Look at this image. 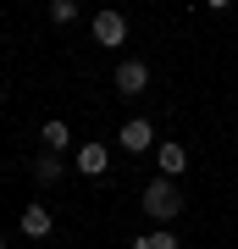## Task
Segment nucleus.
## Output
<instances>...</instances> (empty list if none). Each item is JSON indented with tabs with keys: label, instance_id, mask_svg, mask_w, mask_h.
<instances>
[{
	"label": "nucleus",
	"instance_id": "8",
	"mask_svg": "<svg viewBox=\"0 0 238 249\" xmlns=\"http://www.w3.org/2000/svg\"><path fill=\"white\" fill-rule=\"evenodd\" d=\"M28 172H34V183L39 188H55V183H61V155H55V150H44V155H34V166H28Z\"/></svg>",
	"mask_w": 238,
	"mask_h": 249
},
{
	"label": "nucleus",
	"instance_id": "10",
	"mask_svg": "<svg viewBox=\"0 0 238 249\" xmlns=\"http://www.w3.org/2000/svg\"><path fill=\"white\" fill-rule=\"evenodd\" d=\"M78 11H83L78 0H50V22H55V28H67V22H78Z\"/></svg>",
	"mask_w": 238,
	"mask_h": 249
},
{
	"label": "nucleus",
	"instance_id": "12",
	"mask_svg": "<svg viewBox=\"0 0 238 249\" xmlns=\"http://www.w3.org/2000/svg\"><path fill=\"white\" fill-rule=\"evenodd\" d=\"M205 6H211V11H227V6H233V0H205Z\"/></svg>",
	"mask_w": 238,
	"mask_h": 249
},
{
	"label": "nucleus",
	"instance_id": "11",
	"mask_svg": "<svg viewBox=\"0 0 238 249\" xmlns=\"http://www.w3.org/2000/svg\"><path fill=\"white\" fill-rule=\"evenodd\" d=\"M133 249H177V238H172L166 227H155V232H144V238L133 244Z\"/></svg>",
	"mask_w": 238,
	"mask_h": 249
},
{
	"label": "nucleus",
	"instance_id": "1",
	"mask_svg": "<svg viewBox=\"0 0 238 249\" xmlns=\"http://www.w3.org/2000/svg\"><path fill=\"white\" fill-rule=\"evenodd\" d=\"M144 216H155V222H177L183 216V188H177V178H150L144 183Z\"/></svg>",
	"mask_w": 238,
	"mask_h": 249
},
{
	"label": "nucleus",
	"instance_id": "4",
	"mask_svg": "<svg viewBox=\"0 0 238 249\" xmlns=\"http://www.w3.org/2000/svg\"><path fill=\"white\" fill-rule=\"evenodd\" d=\"M150 139H155L150 116H128V122H122V133H116V144H122L128 155H144V150H150Z\"/></svg>",
	"mask_w": 238,
	"mask_h": 249
},
{
	"label": "nucleus",
	"instance_id": "2",
	"mask_svg": "<svg viewBox=\"0 0 238 249\" xmlns=\"http://www.w3.org/2000/svg\"><path fill=\"white\" fill-rule=\"evenodd\" d=\"M89 34H94V45H100V50H122V45H128V17L106 6L94 22H89Z\"/></svg>",
	"mask_w": 238,
	"mask_h": 249
},
{
	"label": "nucleus",
	"instance_id": "3",
	"mask_svg": "<svg viewBox=\"0 0 238 249\" xmlns=\"http://www.w3.org/2000/svg\"><path fill=\"white\" fill-rule=\"evenodd\" d=\"M111 83H116V94H122V100H139L144 89H150V61H139V55H133V61H122Z\"/></svg>",
	"mask_w": 238,
	"mask_h": 249
},
{
	"label": "nucleus",
	"instance_id": "13",
	"mask_svg": "<svg viewBox=\"0 0 238 249\" xmlns=\"http://www.w3.org/2000/svg\"><path fill=\"white\" fill-rule=\"evenodd\" d=\"M0 249H6V238H0Z\"/></svg>",
	"mask_w": 238,
	"mask_h": 249
},
{
	"label": "nucleus",
	"instance_id": "5",
	"mask_svg": "<svg viewBox=\"0 0 238 249\" xmlns=\"http://www.w3.org/2000/svg\"><path fill=\"white\" fill-rule=\"evenodd\" d=\"M78 172H83V178H106V172H111V155H106V144H100V139L78 144Z\"/></svg>",
	"mask_w": 238,
	"mask_h": 249
},
{
	"label": "nucleus",
	"instance_id": "9",
	"mask_svg": "<svg viewBox=\"0 0 238 249\" xmlns=\"http://www.w3.org/2000/svg\"><path fill=\"white\" fill-rule=\"evenodd\" d=\"M39 144H44V150H55V155H61L67 144H72V127L61 122V116H50V122L39 127Z\"/></svg>",
	"mask_w": 238,
	"mask_h": 249
},
{
	"label": "nucleus",
	"instance_id": "6",
	"mask_svg": "<svg viewBox=\"0 0 238 249\" xmlns=\"http://www.w3.org/2000/svg\"><path fill=\"white\" fill-rule=\"evenodd\" d=\"M17 227L28 232V238H50V232H55V216L44 211V205H22V216H17Z\"/></svg>",
	"mask_w": 238,
	"mask_h": 249
},
{
	"label": "nucleus",
	"instance_id": "7",
	"mask_svg": "<svg viewBox=\"0 0 238 249\" xmlns=\"http://www.w3.org/2000/svg\"><path fill=\"white\" fill-rule=\"evenodd\" d=\"M155 172H161V178H183V172H188V150H183V144H161V150H155Z\"/></svg>",
	"mask_w": 238,
	"mask_h": 249
}]
</instances>
